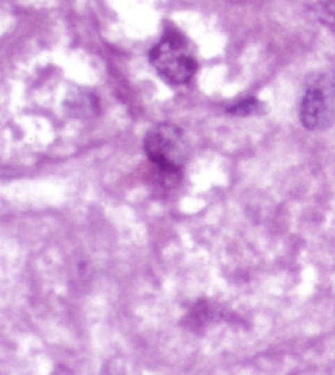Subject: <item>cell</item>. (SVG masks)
I'll use <instances>...</instances> for the list:
<instances>
[{"instance_id": "obj_1", "label": "cell", "mask_w": 335, "mask_h": 375, "mask_svg": "<svg viewBox=\"0 0 335 375\" xmlns=\"http://www.w3.org/2000/svg\"><path fill=\"white\" fill-rule=\"evenodd\" d=\"M149 61L164 81L172 86H183L195 76L198 63L190 43L182 33L167 31L150 49Z\"/></svg>"}, {"instance_id": "obj_2", "label": "cell", "mask_w": 335, "mask_h": 375, "mask_svg": "<svg viewBox=\"0 0 335 375\" xmlns=\"http://www.w3.org/2000/svg\"><path fill=\"white\" fill-rule=\"evenodd\" d=\"M299 120L306 130L329 128L335 120V74H315L299 102Z\"/></svg>"}, {"instance_id": "obj_3", "label": "cell", "mask_w": 335, "mask_h": 375, "mask_svg": "<svg viewBox=\"0 0 335 375\" xmlns=\"http://www.w3.org/2000/svg\"><path fill=\"white\" fill-rule=\"evenodd\" d=\"M144 151L164 174H178L187 156L183 131L172 123L155 125L146 135Z\"/></svg>"}, {"instance_id": "obj_4", "label": "cell", "mask_w": 335, "mask_h": 375, "mask_svg": "<svg viewBox=\"0 0 335 375\" xmlns=\"http://www.w3.org/2000/svg\"><path fill=\"white\" fill-rule=\"evenodd\" d=\"M262 109V104L257 100V98H245V100H240L239 104H235L234 107L228 109L231 115H237V116H249L254 114H258Z\"/></svg>"}, {"instance_id": "obj_5", "label": "cell", "mask_w": 335, "mask_h": 375, "mask_svg": "<svg viewBox=\"0 0 335 375\" xmlns=\"http://www.w3.org/2000/svg\"><path fill=\"white\" fill-rule=\"evenodd\" d=\"M319 15L325 25L335 30V0H320Z\"/></svg>"}]
</instances>
